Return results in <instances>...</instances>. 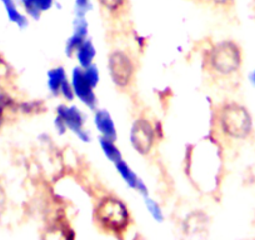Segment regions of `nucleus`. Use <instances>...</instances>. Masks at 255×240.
<instances>
[{
	"instance_id": "f257e3e1",
	"label": "nucleus",
	"mask_w": 255,
	"mask_h": 240,
	"mask_svg": "<svg viewBox=\"0 0 255 240\" xmlns=\"http://www.w3.org/2000/svg\"><path fill=\"white\" fill-rule=\"evenodd\" d=\"M219 124L223 133L234 139L248 138L253 130L252 115L237 103H228L220 109Z\"/></svg>"
},
{
	"instance_id": "f03ea898",
	"label": "nucleus",
	"mask_w": 255,
	"mask_h": 240,
	"mask_svg": "<svg viewBox=\"0 0 255 240\" xmlns=\"http://www.w3.org/2000/svg\"><path fill=\"white\" fill-rule=\"evenodd\" d=\"M95 217L100 227L107 232H124L130 222V214L127 205L115 198H105L98 204Z\"/></svg>"
},
{
	"instance_id": "7ed1b4c3",
	"label": "nucleus",
	"mask_w": 255,
	"mask_h": 240,
	"mask_svg": "<svg viewBox=\"0 0 255 240\" xmlns=\"http://www.w3.org/2000/svg\"><path fill=\"white\" fill-rule=\"evenodd\" d=\"M210 64L215 72L222 75L235 73L242 64L239 46L230 40L217 44L210 53Z\"/></svg>"
},
{
	"instance_id": "20e7f679",
	"label": "nucleus",
	"mask_w": 255,
	"mask_h": 240,
	"mask_svg": "<svg viewBox=\"0 0 255 240\" xmlns=\"http://www.w3.org/2000/svg\"><path fill=\"white\" fill-rule=\"evenodd\" d=\"M108 69L113 83L118 87H127L134 74V65L130 56L123 51H114L108 59Z\"/></svg>"
},
{
	"instance_id": "39448f33",
	"label": "nucleus",
	"mask_w": 255,
	"mask_h": 240,
	"mask_svg": "<svg viewBox=\"0 0 255 240\" xmlns=\"http://www.w3.org/2000/svg\"><path fill=\"white\" fill-rule=\"evenodd\" d=\"M155 140V130L146 119H138L130 130V143L139 154H148Z\"/></svg>"
},
{
	"instance_id": "423d86ee",
	"label": "nucleus",
	"mask_w": 255,
	"mask_h": 240,
	"mask_svg": "<svg viewBox=\"0 0 255 240\" xmlns=\"http://www.w3.org/2000/svg\"><path fill=\"white\" fill-rule=\"evenodd\" d=\"M72 87L74 94L85 107L94 110L97 107V97H95L94 88L92 87L88 79L85 78L84 69L82 67H77L72 72Z\"/></svg>"
},
{
	"instance_id": "0eeeda50",
	"label": "nucleus",
	"mask_w": 255,
	"mask_h": 240,
	"mask_svg": "<svg viewBox=\"0 0 255 240\" xmlns=\"http://www.w3.org/2000/svg\"><path fill=\"white\" fill-rule=\"evenodd\" d=\"M56 115H59V117L65 121L68 129H69L72 133H74L75 135H78V134L84 129L83 128L85 123L84 114H83L82 110L78 107H75V105H59V107L56 108Z\"/></svg>"
},
{
	"instance_id": "6e6552de",
	"label": "nucleus",
	"mask_w": 255,
	"mask_h": 240,
	"mask_svg": "<svg viewBox=\"0 0 255 240\" xmlns=\"http://www.w3.org/2000/svg\"><path fill=\"white\" fill-rule=\"evenodd\" d=\"M114 165H115V169H117L118 174L122 176V179L124 180V183L128 185V187L136 190L138 193H140L143 197L149 195V190H148V187H146V184L141 180L140 178H139L138 174L130 168V165H129L127 161H124L122 159V160L117 161Z\"/></svg>"
},
{
	"instance_id": "1a4fd4ad",
	"label": "nucleus",
	"mask_w": 255,
	"mask_h": 240,
	"mask_svg": "<svg viewBox=\"0 0 255 240\" xmlns=\"http://www.w3.org/2000/svg\"><path fill=\"white\" fill-rule=\"evenodd\" d=\"M73 28H74V31L67 40V45H65V54L68 56H72L77 51V49L82 45L83 41L87 39L89 24H88L85 16H75Z\"/></svg>"
},
{
	"instance_id": "9d476101",
	"label": "nucleus",
	"mask_w": 255,
	"mask_h": 240,
	"mask_svg": "<svg viewBox=\"0 0 255 240\" xmlns=\"http://www.w3.org/2000/svg\"><path fill=\"white\" fill-rule=\"evenodd\" d=\"M94 125L97 130L99 131L100 136L110 139V140H117V128L113 121L112 115L105 109H98L94 114Z\"/></svg>"
},
{
	"instance_id": "9b49d317",
	"label": "nucleus",
	"mask_w": 255,
	"mask_h": 240,
	"mask_svg": "<svg viewBox=\"0 0 255 240\" xmlns=\"http://www.w3.org/2000/svg\"><path fill=\"white\" fill-rule=\"evenodd\" d=\"M0 3L3 4L4 9H5L6 16H8L10 23L15 24L19 29L28 28V16H25L20 10H19L15 0H0Z\"/></svg>"
},
{
	"instance_id": "f8f14e48",
	"label": "nucleus",
	"mask_w": 255,
	"mask_h": 240,
	"mask_svg": "<svg viewBox=\"0 0 255 240\" xmlns=\"http://www.w3.org/2000/svg\"><path fill=\"white\" fill-rule=\"evenodd\" d=\"M75 54H77L79 67L87 68L90 64H93L97 51H95V46L93 41L90 39H85L82 45L77 49Z\"/></svg>"
},
{
	"instance_id": "ddd939ff",
	"label": "nucleus",
	"mask_w": 255,
	"mask_h": 240,
	"mask_svg": "<svg viewBox=\"0 0 255 240\" xmlns=\"http://www.w3.org/2000/svg\"><path fill=\"white\" fill-rule=\"evenodd\" d=\"M67 72L63 67L53 68L48 72V88L49 92L53 95L60 94V88L65 80H67Z\"/></svg>"
},
{
	"instance_id": "4468645a",
	"label": "nucleus",
	"mask_w": 255,
	"mask_h": 240,
	"mask_svg": "<svg viewBox=\"0 0 255 240\" xmlns=\"http://www.w3.org/2000/svg\"><path fill=\"white\" fill-rule=\"evenodd\" d=\"M99 145H100V148H102V151H103V154H104L105 158H107L109 161H112V163L115 164L117 161L122 160L123 159L122 153H120V150L118 149V146L115 145L114 140H110V139L100 136Z\"/></svg>"
},
{
	"instance_id": "2eb2a0df",
	"label": "nucleus",
	"mask_w": 255,
	"mask_h": 240,
	"mask_svg": "<svg viewBox=\"0 0 255 240\" xmlns=\"http://www.w3.org/2000/svg\"><path fill=\"white\" fill-rule=\"evenodd\" d=\"M144 203H145V207L146 209H148L149 214L151 215V218H153L155 222L163 223L164 213L161 207L159 205V203L156 202V200H154L153 198L149 197V195H145V197H144Z\"/></svg>"
},
{
	"instance_id": "dca6fc26",
	"label": "nucleus",
	"mask_w": 255,
	"mask_h": 240,
	"mask_svg": "<svg viewBox=\"0 0 255 240\" xmlns=\"http://www.w3.org/2000/svg\"><path fill=\"white\" fill-rule=\"evenodd\" d=\"M21 5H23L24 10H25V13L28 14L30 18H33L34 20H39L41 16V11L40 9L38 8V5H36V1L35 0H20Z\"/></svg>"
},
{
	"instance_id": "f3484780",
	"label": "nucleus",
	"mask_w": 255,
	"mask_h": 240,
	"mask_svg": "<svg viewBox=\"0 0 255 240\" xmlns=\"http://www.w3.org/2000/svg\"><path fill=\"white\" fill-rule=\"evenodd\" d=\"M84 69V74L85 78L88 79V82L92 84L93 88H95L98 85L100 80V75H99V69H98L97 65L94 64H90L89 67L87 68H83Z\"/></svg>"
},
{
	"instance_id": "a211bd4d",
	"label": "nucleus",
	"mask_w": 255,
	"mask_h": 240,
	"mask_svg": "<svg viewBox=\"0 0 255 240\" xmlns=\"http://www.w3.org/2000/svg\"><path fill=\"white\" fill-rule=\"evenodd\" d=\"M93 9L90 0H75V16H85Z\"/></svg>"
},
{
	"instance_id": "6ab92c4d",
	"label": "nucleus",
	"mask_w": 255,
	"mask_h": 240,
	"mask_svg": "<svg viewBox=\"0 0 255 240\" xmlns=\"http://www.w3.org/2000/svg\"><path fill=\"white\" fill-rule=\"evenodd\" d=\"M60 94L63 95V97L65 98V99H67L68 102H72V100L75 98L74 90H73V87H72V83L68 82V79L65 80V82H64L63 84H61Z\"/></svg>"
},
{
	"instance_id": "aec40b11",
	"label": "nucleus",
	"mask_w": 255,
	"mask_h": 240,
	"mask_svg": "<svg viewBox=\"0 0 255 240\" xmlns=\"http://www.w3.org/2000/svg\"><path fill=\"white\" fill-rule=\"evenodd\" d=\"M100 3V5L104 6L107 10L115 11L118 9H120V6L124 4L125 0H98Z\"/></svg>"
},
{
	"instance_id": "412c9836",
	"label": "nucleus",
	"mask_w": 255,
	"mask_h": 240,
	"mask_svg": "<svg viewBox=\"0 0 255 240\" xmlns=\"http://www.w3.org/2000/svg\"><path fill=\"white\" fill-rule=\"evenodd\" d=\"M14 100L4 92L3 89H0V108H3V109H6L9 107H13Z\"/></svg>"
},
{
	"instance_id": "4be33fe9",
	"label": "nucleus",
	"mask_w": 255,
	"mask_h": 240,
	"mask_svg": "<svg viewBox=\"0 0 255 240\" xmlns=\"http://www.w3.org/2000/svg\"><path fill=\"white\" fill-rule=\"evenodd\" d=\"M54 126H55L56 131H58V134H60V135H64L68 130L67 124H65V121H64L59 115H56L55 119H54Z\"/></svg>"
},
{
	"instance_id": "5701e85b",
	"label": "nucleus",
	"mask_w": 255,
	"mask_h": 240,
	"mask_svg": "<svg viewBox=\"0 0 255 240\" xmlns=\"http://www.w3.org/2000/svg\"><path fill=\"white\" fill-rule=\"evenodd\" d=\"M35 1L41 13H45V11L50 10L54 5V0H35Z\"/></svg>"
},
{
	"instance_id": "b1692460",
	"label": "nucleus",
	"mask_w": 255,
	"mask_h": 240,
	"mask_svg": "<svg viewBox=\"0 0 255 240\" xmlns=\"http://www.w3.org/2000/svg\"><path fill=\"white\" fill-rule=\"evenodd\" d=\"M8 72H9L8 65L5 64L4 59L0 58V77H4V75H6L8 74Z\"/></svg>"
},
{
	"instance_id": "393cba45",
	"label": "nucleus",
	"mask_w": 255,
	"mask_h": 240,
	"mask_svg": "<svg viewBox=\"0 0 255 240\" xmlns=\"http://www.w3.org/2000/svg\"><path fill=\"white\" fill-rule=\"evenodd\" d=\"M248 79H249V83L253 85V87H255V69H253L252 72L249 73V77H248Z\"/></svg>"
},
{
	"instance_id": "a878e982",
	"label": "nucleus",
	"mask_w": 255,
	"mask_h": 240,
	"mask_svg": "<svg viewBox=\"0 0 255 240\" xmlns=\"http://www.w3.org/2000/svg\"><path fill=\"white\" fill-rule=\"evenodd\" d=\"M215 4H219V5H227V4L232 3V0H212Z\"/></svg>"
},
{
	"instance_id": "bb28decb",
	"label": "nucleus",
	"mask_w": 255,
	"mask_h": 240,
	"mask_svg": "<svg viewBox=\"0 0 255 240\" xmlns=\"http://www.w3.org/2000/svg\"><path fill=\"white\" fill-rule=\"evenodd\" d=\"M4 112H5V109L0 108V128H1V125L4 123Z\"/></svg>"
},
{
	"instance_id": "cd10ccee",
	"label": "nucleus",
	"mask_w": 255,
	"mask_h": 240,
	"mask_svg": "<svg viewBox=\"0 0 255 240\" xmlns=\"http://www.w3.org/2000/svg\"><path fill=\"white\" fill-rule=\"evenodd\" d=\"M254 14H255V0H254Z\"/></svg>"
}]
</instances>
